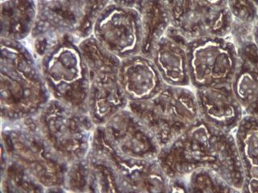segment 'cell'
Here are the masks:
<instances>
[{"mask_svg": "<svg viewBox=\"0 0 258 193\" xmlns=\"http://www.w3.org/2000/svg\"><path fill=\"white\" fill-rule=\"evenodd\" d=\"M157 160L169 178L185 177L196 169L209 168L241 192L244 169L233 133L212 127L200 117L173 142L161 147Z\"/></svg>", "mask_w": 258, "mask_h": 193, "instance_id": "6da1fadb", "label": "cell"}, {"mask_svg": "<svg viewBox=\"0 0 258 193\" xmlns=\"http://www.w3.org/2000/svg\"><path fill=\"white\" fill-rule=\"evenodd\" d=\"M2 122L36 117L52 96L34 54L22 42L1 39Z\"/></svg>", "mask_w": 258, "mask_h": 193, "instance_id": "7a4b0ae2", "label": "cell"}, {"mask_svg": "<svg viewBox=\"0 0 258 193\" xmlns=\"http://www.w3.org/2000/svg\"><path fill=\"white\" fill-rule=\"evenodd\" d=\"M1 140L2 150L8 158L25 167L46 188V192L66 191L70 163L44 138L37 116L2 122Z\"/></svg>", "mask_w": 258, "mask_h": 193, "instance_id": "3957f363", "label": "cell"}, {"mask_svg": "<svg viewBox=\"0 0 258 193\" xmlns=\"http://www.w3.org/2000/svg\"><path fill=\"white\" fill-rule=\"evenodd\" d=\"M79 42L64 35L37 62L52 99L88 113L90 76Z\"/></svg>", "mask_w": 258, "mask_h": 193, "instance_id": "277c9868", "label": "cell"}, {"mask_svg": "<svg viewBox=\"0 0 258 193\" xmlns=\"http://www.w3.org/2000/svg\"><path fill=\"white\" fill-rule=\"evenodd\" d=\"M127 108L153 133L160 147H165L200 118L195 91L165 84L148 100L129 102Z\"/></svg>", "mask_w": 258, "mask_h": 193, "instance_id": "5b68a950", "label": "cell"}, {"mask_svg": "<svg viewBox=\"0 0 258 193\" xmlns=\"http://www.w3.org/2000/svg\"><path fill=\"white\" fill-rule=\"evenodd\" d=\"M37 119L44 138L70 164L86 157L96 127L88 113L51 99Z\"/></svg>", "mask_w": 258, "mask_h": 193, "instance_id": "8992f818", "label": "cell"}, {"mask_svg": "<svg viewBox=\"0 0 258 193\" xmlns=\"http://www.w3.org/2000/svg\"><path fill=\"white\" fill-rule=\"evenodd\" d=\"M109 4L110 0H38L31 37L72 35L84 40L93 34L97 19Z\"/></svg>", "mask_w": 258, "mask_h": 193, "instance_id": "52a82bcc", "label": "cell"}, {"mask_svg": "<svg viewBox=\"0 0 258 193\" xmlns=\"http://www.w3.org/2000/svg\"><path fill=\"white\" fill-rule=\"evenodd\" d=\"M190 85L197 88L232 84L238 48L229 37L205 36L187 43Z\"/></svg>", "mask_w": 258, "mask_h": 193, "instance_id": "ba28073f", "label": "cell"}, {"mask_svg": "<svg viewBox=\"0 0 258 193\" xmlns=\"http://www.w3.org/2000/svg\"><path fill=\"white\" fill-rule=\"evenodd\" d=\"M171 26L188 41L205 36L229 37L232 16L228 0H165Z\"/></svg>", "mask_w": 258, "mask_h": 193, "instance_id": "9c48e42d", "label": "cell"}, {"mask_svg": "<svg viewBox=\"0 0 258 193\" xmlns=\"http://www.w3.org/2000/svg\"><path fill=\"white\" fill-rule=\"evenodd\" d=\"M91 147L111 162L121 192H168L169 178L157 159H130L119 155L107 139L103 126L95 127Z\"/></svg>", "mask_w": 258, "mask_h": 193, "instance_id": "30bf717a", "label": "cell"}, {"mask_svg": "<svg viewBox=\"0 0 258 193\" xmlns=\"http://www.w3.org/2000/svg\"><path fill=\"white\" fill-rule=\"evenodd\" d=\"M92 35L121 60L141 53V20L135 8L110 3L97 19Z\"/></svg>", "mask_w": 258, "mask_h": 193, "instance_id": "8fae6325", "label": "cell"}, {"mask_svg": "<svg viewBox=\"0 0 258 193\" xmlns=\"http://www.w3.org/2000/svg\"><path fill=\"white\" fill-rule=\"evenodd\" d=\"M103 130L119 155L137 159H157L161 147L143 122L128 108L117 113Z\"/></svg>", "mask_w": 258, "mask_h": 193, "instance_id": "7c38bea8", "label": "cell"}, {"mask_svg": "<svg viewBox=\"0 0 258 193\" xmlns=\"http://www.w3.org/2000/svg\"><path fill=\"white\" fill-rule=\"evenodd\" d=\"M195 92L201 119L225 132L236 131L245 114L232 84L197 88Z\"/></svg>", "mask_w": 258, "mask_h": 193, "instance_id": "4fadbf2b", "label": "cell"}, {"mask_svg": "<svg viewBox=\"0 0 258 193\" xmlns=\"http://www.w3.org/2000/svg\"><path fill=\"white\" fill-rule=\"evenodd\" d=\"M118 80L128 102L152 99L165 84L152 58L141 53L121 60Z\"/></svg>", "mask_w": 258, "mask_h": 193, "instance_id": "5bb4252c", "label": "cell"}, {"mask_svg": "<svg viewBox=\"0 0 258 193\" xmlns=\"http://www.w3.org/2000/svg\"><path fill=\"white\" fill-rule=\"evenodd\" d=\"M187 43L185 37L170 26L156 45L152 60L165 84L190 85Z\"/></svg>", "mask_w": 258, "mask_h": 193, "instance_id": "9a60e30c", "label": "cell"}, {"mask_svg": "<svg viewBox=\"0 0 258 193\" xmlns=\"http://www.w3.org/2000/svg\"><path fill=\"white\" fill-rule=\"evenodd\" d=\"M128 100L118 76L90 80L87 110L95 126H103L117 113L126 109Z\"/></svg>", "mask_w": 258, "mask_h": 193, "instance_id": "2e32d148", "label": "cell"}, {"mask_svg": "<svg viewBox=\"0 0 258 193\" xmlns=\"http://www.w3.org/2000/svg\"><path fill=\"white\" fill-rule=\"evenodd\" d=\"M135 9L141 20V54L152 58L157 43L171 26L169 8L165 0H137Z\"/></svg>", "mask_w": 258, "mask_h": 193, "instance_id": "e0dca14e", "label": "cell"}, {"mask_svg": "<svg viewBox=\"0 0 258 193\" xmlns=\"http://www.w3.org/2000/svg\"><path fill=\"white\" fill-rule=\"evenodd\" d=\"M233 134L244 169L241 192L258 193V119L244 115Z\"/></svg>", "mask_w": 258, "mask_h": 193, "instance_id": "ac0fdd59", "label": "cell"}, {"mask_svg": "<svg viewBox=\"0 0 258 193\" xmlns=\"http://www.w3.org/2000/svg\"><path fill=\"white\" fill-rule=\"evenodd\" d=\"M37 7L34 0H4L1 2V39L19 41L32 33Z\"/></svg>", "mask_w": 258, "mask_h": 193, "instance_id": "d6986e66", "label": "cell"}, {"mask_svg": "<svg viewBox=\"0 0 258 193\" xmlns=\"http://www.w3.org/2000/svg\"><path fill=\"white\" fill-rule=\"evenodd\" d=\"M232 88L243 108L252 102L258 91V48L253 40L238 48V62Z\"/></svg>", "mask_w": 258, "mask_h": 193, "instance_id": "ffe728a7", "label": "cell"}, {"mask_svg": "<svg viewBox=\"0 0 258 193\" xmlns=\"http://www.w3.org/2000/svg\"><path fill=\"white\" fill-rule=\"evenodd\" d=\"M88 68L90 80L118 76L121 59L105 48L91 35L79 44Z\"/></svg>", "mask_w": 258, "mask_h": 193, "instance_id": "44dd1931", "label": "cell"}, {"mask_svg": "<svg viewBox=\"0 0 258 193\" xmlns=\"http://www.w3.org/2000/svg\"><path fill=\"white\" fill-rule=\"evenodd\" d=\"M1 193L46 192V188L22 165L9 159L2 150Z\"/></svg>", "mask_w": 258, "mask_h": 193, "instance_id": "7402d4cb", "label": "cell"}, {"mask_svg": "<svg viewBox=\"0 0 258 193\" xmlns=\"http://www.w3.org/2000/svg\"><path fill=\"white\" fill-rule=\"evenodd\" d=\"M90 192H121L116 171L111 162L91 147L85 157Z\"/></svg>", "mask_w": 258, "mask_h": 193, "instance_id": "603a6c76", "label": "cell"}, {"mask_svg": "<svg viewBox=\"0 0 258 193\" xmlns=\"http://www.w3.org/2000/svg\"><path fill=\"white\" fill-rule=\"evenodd\" d=\"M185 178L188 192H240L209 168L196 169Z\"/></svg>", "mask_w": 258, "mask_h": 193, "instance_id": "cb8c5ba5", "label": "cell"}, {"mask_svg": "<svg viewBox=\"0 0 258 193\" xmlns=\"http://www.w3.org/2000/svg\"><path fill=\"white\" fill-rule=\"evenodd\" d=\"M232 21L254 26L258 16V0H228Z\"/></svg>", "mask_w": 258, "mask_h": 193, "instance_id": "d4e9b609", "label": "cell"}, {"mask_svg": "<svg viewBox=\"0 0 258 193\" xmlns=\"http://www.w3.org/2000/svg\"><path fill=\"white\" fill-rule=\"evenodd\" d=\"M168 192H188L186 178L185 177L169 178Z\"/></svg>", "mask_w": 258, "mask_h": 193, "instance_id": "484cf974", "label": "cell"}, {"mask_svg": "<svg viewBox=\"0 0 258 193\" xmlns=\"http://www.w3.org/2000/svg\"><path fill=\"white\" fill-rule=\"evenodd\" d=\"M245 115L253 117L258 119V91L252 102L244 109Z\"/></svg>", "mask_w": 258, "mask_h": 193, "instance_id": "4316f807", "label": "cell"}, {"mask_svg": "<svg viewBox=\"0 0 258 193\" xmlns=\"http://www.w3.org/2000/svg\"><path fill=\"white\" fill-rule=\"evenodd\" d=\"M111 4L122 8H135L137 0H110Z\"/></svg>", "mask_w": 258, "mask_h": 193, "instance_id": "83f0119b", "label": "cell"}, {"mask_svg": "<svg viewBox=\"0 0 258 193\" xmlns=\"http://www.w3.org/2000/svg\"><path fill=\"white\" fill-rule=\"evenodd\" d=\"M252 40L258 48V16L256 22L254 24L253 31H252Z\"/></svg>", "mask_w": 258, "mask_h": 193, "instance_id": "f1b7e54d", "label": "cell"}, {"mask_svg": "<svg viewBox=\"0 0 258 193\" xmlns=\"http://www.w3.org/2000/svg\"><path fill=\"white\" fill-rule=\"evenodd\" d=\"M2 1H4V0H1V2H2Z\"/></svg>", "mask_w": 258, "mask_h": 193, "instance_id": "f546056e", "label": "cell"}]
</instances>
